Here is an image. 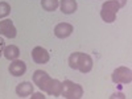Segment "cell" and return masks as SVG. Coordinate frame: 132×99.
Here are the masks:
<instances>
[{"mask_svg": "<svg viewBox=\"0 0 132 99\" xmlns=\"http://www.w3.org/2000/svg\"><path fill=\"white\" fill-rule=\"evenodd\" d=\"M69 66L74 70H79L81 73L86 74L93 69V58L89 54L75 52L71 53L69 57Z\"/></svg>", "mask_w": 132, "mask_h": 99, "instance_id": "cell-1", "label": "cell"}, {"mask_svg": "<svg viewBox=\"0 0 132 99\" xmlns=\"http://www.w3.org/2000/svg\"><path fill=\"white\" fill-rule=\"evenodd\" d=\"M83 95V89L78 83H74L69 79L62 82V90H61V96L66 99H79Z\"/></svg>", "mask_w": 132, "mask_h": 99, "instance_id": "cell-2", "label": "cell"}, {"mask_svg": "<svg viewBox=\"0 0 132 99\" xmlns=\"http://www.w3.org/2000/svg\"><path fill=\"white\" fill-rule=\"evenodd\" d=\"M119 5L115 0H110V2H106L103 3L102 5V9H101V17L103 19V21L106 23L111 24L116 20V13L119 11Z\"/></svg>", "mask_w": 132, "mask_h": 99, "instance_id": "cell-3", "label": "cell"}, {"mask_svg": "<svg viewBox=\"0 0 132 99\" xmlns=\"http://www.w3.org/2000/svg\"><path fill=\"white\" fill-rule=\"evenodd\" d=\"M52 82H53V78H50V75L46 71L36 70L33 73V83L37 85V87L40 90H42L44 93H48Z\"/></svg>", "mask_w": 132, "mask_h": 99, "instance_id": "cell-4", "label": "cell"}, {"mask_svg": "<svg viewBox=\"0 0 132 99\" xmlns=\"http://www.w3.org/2000/svg\"><path fill=\"white\" fill-rule=\"evenodd\" d=\"M112 82L119 85V83H131L132 81V71L131 69L126 68V66H120L116 68L112 73Z\"/></svg>", "mask_w": 132, "mask_h": 99, "instance_id": "cell-5", "label": "cell"}, {"mask_svg": "<svg viewBox=\"0 0 132 99\" xmlns=\"http://www.w3.org/2000/svg\"><path fill=\"white\" fill-rule=\"evenodd\" d=\"M32 60L35 61L38 65H44L48 63L50 60V56L46 49H44L42 46H36L35 49L32 50Z\"/></svg>", "mask_w": 132, "mask_h": 99, "instance_id": "cell-6", "label": "cell"}, {"mask_svg": "<svg viewBox=\"0 0 132 99\" xmlns=\"http://www.w3.org/2000/svg\"><path fill=\"white\" fill-rule=\"evenodd\" d=\"M0 35H3L8 38H15L17 35V30L13 25V23L9 19H5L0 21Z\"/></svg>", "mask_w": 132, "mask_h": 99, "instance_id": "cell-7", "label": "cell"}, {"mask_svg": "<svg viewBox=\"0 0 132 99\" xmlns=\"http://www.w3.org/2000/svg\"><path fill=\"white\" fill-rule=\"evenodd\" d=\"M9 73L12 74L13 77H21L24 75L27 71V65L24 61H20V60H13L11 62L9 68H8Z\"/></svg>", "mask_w": 132, "mask_h": 99, "instance_id": "cell-8", "label": "cell"}, {"mask_svg": "<svg viewBox=\"0 0 132 99\" xmlns=\"http://www.w3.org/2000/svg\"><path fill=\"white\" fill-rule=\"evenodd\" d=\"M73 33V25L69 23H60L54 28V35L58 38H66Z\"/></svg>", "mask_w": 132, "mask_h": 99, "instance_id": "cell-9", "label": "cell"}, {"mask_svg": "<svg viewBox=\"0 0 132 99\" xmlns=\"http://www.w3.org/2000/svg\"><path fill=\"white\" fill-rule=\"evenodd\" d=\"M33 93V85L30 82H23L17 85L16 87V94L19 98H27Z\"/></svg>", "mask_w": 132, "mask_h": 99, "instance_id": "cell-10", "label": "cell"}, {"mask_svg": "<svg viewBox=\"0 0 132 99\" xmlns=\"http://www.w3.org/2000/svg\"><path fill=\"white\" fill-rule=\"evenodd\" d=\"M60 7H61V11L65 15H71L77 11V8H78L75 0H61Z\"/></svg>", "mask_w": 132, "mask_h": 99, "instance_id": "cell-11", "label": "cell"}, {"mask_svg": "<svg viewBox=\"0 0 132 99\" xmlns=\"http://www.w3.org/2000/svg\"><path fill=\"white\" fill-rule=\"evenodd\" d=\"M3 54L4 57L9 61H13V60H17L19 56H20V50L16 45H8V46H4V50H3Z\"/></svg>", "mask_w": 132, "mask_h": 99, "instance_id": "cell-12", "label": "cell"}, {"mask_svg": "<svg viewBox=\"0 0 132 99\" xmlns=\"http://www.w3.org/2000/svg\"><path fill=\"white\" fill-rule=\"evenodd\" d=\"M61 90H62V82H60L58 79H53L50 87L46 94L53 95V96H60L61 95Z\"/></svg>", "mask_w": 132, "mask_h": 99, "instance_id": "cell-13", "label": "cell"}, {"mask_svg": "<svg viewBox=\"0 0 132 99\" xmlns=\"http://www.w3.org/2000/svg\"><path fill=\"white\" fill-rule=\"evenodd\" d=\"M60 5V2L58 0H41V7L48 11V12H53L56 11Z\"/></svg>", "mask_w": 132, "mask_h": 99, "instance_id": "cell-14", "label": "cell"}, {"mask_svg": "<svg viewBox=\"0 0 132 99\" xmlns=\"http://www.w3.org/2000/svg\"><path fill=\"white\" fill-rule=\"evenodd\" d=\"M11 13V5L5 2H0V19H3Z\"/></svg>", "mask_w": 132, "mask_h": 99, "instance_id": "cell-15", "label": "cell"}, {"mask_svg": "<svg viewBox=\"0 0 132 99\" xmlns=\"http://www.w3.org/2000/svg\"><path fill=\"white\" fill-rule=\"evenodd\" d=\"M32 99H45V95H42L41 93H36L35 95H32Z\"/></svg>", "mask_w": 132, "mask_h": 99, "instance_id": "cell-16", "label": "cell"}, {"mask_svg": "<svg viewBox=\"0 0 132 99\" xmlns=\"http://www.w3.org/2000/svg\"><path fill=\"white\" fill-rule=\"evenodd\" d=\"M115 2L118 3L119 8H123V7L126 5V3H127V0H115Z\"/></svg>", "mask_w": 132, "mask_h": 99, "instance_id": "cell-17", "label": "cell"}, {"mask_svg": "<svg viewBox=\"0 0 132 99\" xmlns=\"http://www.w3.org/2000/svg\"><path fill=\"white\" fill-rule=\"evenodd\" d=\"M3 50H4V40L0 37V57H2V54H3Z\"/></svg>", "mask_w": 132, "mask_h": 99, "instance_id": "cell-18", "label": "cell"}]
</instances>
